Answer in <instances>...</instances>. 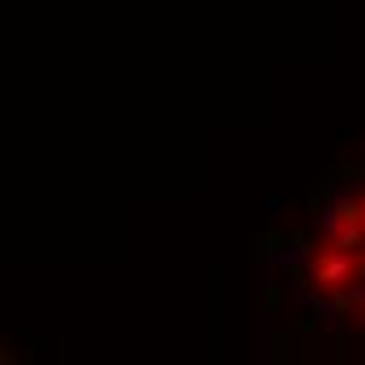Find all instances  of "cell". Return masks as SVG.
<instances>
[{"mask_svg": "<svg viewBox=\"0 0 365 365\" xmlns=\"http://www.w3.org/2000/svg\"><path fill=\"white\" fill-rule=\"evenodd\" d=\"M311 277H315L319 286L336 290V286H344V282L353 277V264H349L340 252H324V256H315V264H311Z\"/></svg>", "mask_w": 365, "mask_h": 365, "instance_id": "obj_1", "label": "cell"}, {"mask_svg": "<svg viewBox=\"0 0 365 365\" xmlns=\"http://www.w3.org/2000/svg\"><path fill=\"white\" fill-rule=\"evenodd\" d=\"M277 311H282V286L269 282L264 286V319H277Z\"/></svg>", "mask_w": 365, "mask_h": 365, "instance_id": "obj_2", "label": "cell"}, {"mask_svg": "<svg viewBox=\"0 0 365 365\" xmlns=\"http://www.w3.org/2000/svg\"><path fill=\"white\" fill-rule=\"evenodd\" d=\"M273 244H282V235H277V231H264V235H256V240H252V256H256V260H264V256L273 252Z\"/></svg>", "mask_w": 365, "mask_h": 365, "instance_id": "obj_3", "label": "cell"}, {"mask_svg": "<svg viewBox=\"0 0 365 365\" xmlns=\"http://www.w3.org/2000/svg\"><path fill=\"white\" fill-rule=\"evenodd\" d=\"M361 215H365V210L357 206V202H336V210H331V219H336V222H357Z\"/></svg>", "mask_w": 365, "mask_h": 365, "instance_id": "obj_4", "label": "cell"}, {"mask_svg": "<svg viewBox=\"0 0 365 365\" xmlns=\"http://www.w3.org/2000/svg\"><path fill=\"white\" fill-rule=\"evenodd\" d=\"M298 336H315V319H302L298 324Z\"/></svg>", "mask_w": 365, "mask_h": 365, "instance_id": "obj_5", "label": "cell"}]
</instances>
